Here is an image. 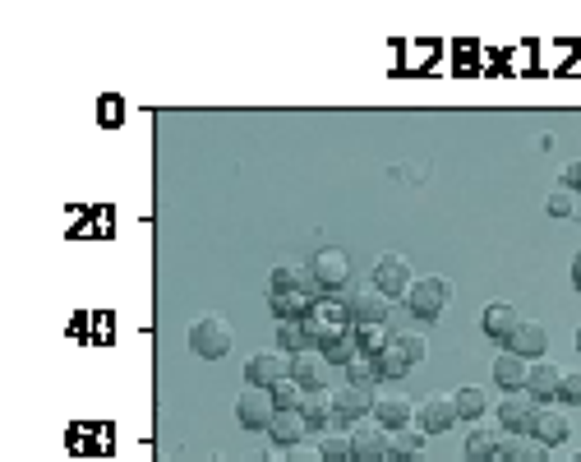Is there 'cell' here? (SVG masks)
I'll return each mask as SVG.
<instances>
[{"label": "cell", "mask_w": 581, "mask_h": 462, "mask_svg": "<svg viewBox=\"0 0 581 462\" xmlns=\"http://www.w3.org/2000/svg\"><path fill=\"white\" fill-rule=\"evenodd\" d=\"M190 352L203 361H222L231 352V324L222 315H199L190 324Z\"/></svg>", "instance_id": "3"}, {"label": "cell", "mask_w": 581, "mask_h": 462, "mask_svg": "<svg viewBox=\"0 0 581 462\" xmlns=\"http://www.w3.org/2000/svg\"><path fill=\"white\" fill-rule=\"evenodd\" d=\"M448 296H452V282L439 278V273H434V278H415L411 292H406V310H411L415 319H429V324H434V319L443 315Z\"/></svg>", "instance_id": "5"}, {"label": "cell", "mask_w": 581, "mask_h": 462, "mask_svg": "<svg viewBox=\"0 0 581 462\" xmlns=\"http://www.w3.org/2000/svg\"><path fill=\"white\" fill-rule=\"evenodd\" d=\"M549 218H577V190H568V185H554V190H549Z\"/></svg>", "instance_id": "31"}, {"label": "cell", "mask_w": 581, "mask_h": 462, "mask_svg": "<svg viewBox=\"0 0 581 462\" xmlns=\"http://www.w3.org/2000/svg\"><path fill=\"white\" fill-rule=\"evenodd\" d=\"M273 416H277V402L268 389H245L236 398V421L245 430H268L273 426Z\"/></svg>", "instance_id": "9"}, {"label": "cell", "mask_w": 581, "mask_h": 462, "mask_svg": "<svg viewBox=\"0 0 581 462\" xmlns=\"http://www.w3.org/2000/svg\"><path fill=\"white\" fill-rule=\"evenodd\" d=\"M563 185H568V190H577V195H581V158L563 167Z\"/></svg>", "instance_id": "38"}, {"label": "cell", "mask_w": 581, "mask_h": 462, "mask_svg": "<svg viewBox=\"0 0 581 462\" xmlns=\"http://www.w3.org/2000/svg\"><path fill=\"white\" fill-rule=\"evenodd\" d=\"M392 462H429V435L420 426L392 430Z\"/></svg>", "instance_id": "18"}, {"label": "cell", "mask_w": 581, "mask_h": 462, "mask_svg": "<svg viewBox=\"0 0 581 462\" xmlns=\"http://www.w3.org/2000/svg\"><path fill=\"white\" fill-rule=\"evenodd\" d=\"M374 398H379V393L369 389V384H346V389H332L337 426H360V416L374 412Z\"/></svg>", "instance_id": "7"}, {"label": "cell", "mask_w": 581, "mask_h": 462, "mask_svg": "<svg viewBox=\"0 0 581 462\" xmlns=\"http://www.w3.org/2000/svg\"><path fill=\"white\" fill-rule=\"evenodd\" d=\"M309 273H314L323 296H342L346 287H351V255L337 250V245H323L319 255L309 259Z\"/></svg>", "instance_id": "2"}, {"label": "cell", "mask_w": 581, "mask_h": 462, "mask_svg": "<svg viewBox=\"0 0 581 462\" xmlns=\"http://www.w3.org/2000/svg\"><path fill=\"white\" fill-rule=\"evenodd\" d=\"M356 342H360V356H379L392 347L388 338V324H356Z\"/></svg>", "instance_id": "28"}, {"label": "cell", "mask_w": 581, "mask_h": 462, "mask_svg": "<svg viewBox=\"0 0 581 462\" xmlns=\"http://www.w3.org/2000/svg\"><path fill=\"white\" fill-rule=\"evenodd\" d=\"M526 375H531V361H526V356H517V352L494 356V384H498L503 393L526 389Z\"/></svg>", "instance_id": "20"}, {"label": "cell", "mask_w": 581, "mask_h": 462, "mask_svg": "<svg viewBox=\"0 0 581 462\" xmlns=\"http://www.w3.org/2000/svg\"><path fill=\"white\" fill-rule=\"evenodd\" d=\"M388 458H392V435L379 421L351 430V462H388Z\"/></svg>", "instance_id": "11"}, {"label": "cell", "mask_w": 581, "mask_h": 462, "mask_svg": "<svg viewBox=\"0 0 581 462\" xmlns=\"http://www.w3.org/2000/svg\"><path fill=\"white\" fill-rule=\"evenodd\" d=\"M411 282H415V273H411V264H406L402 255H383L379 264H374V287H379L388 301H406Z\"/></svg>", "instance_id": "6"}, {"label": "cell", "mask_w": 581, "mask_h": 462, "mask_svg": "<svg viewBox=\"0 0 581 462\" xmlns=\"http://www.w3.org/2000/svg\"><path fill=\"white\" fill-rule=\"evenodd\" d=\"M457 421H462V412H457V402L443 398V393L415 402V426L425 430V435H443V430H452Z\"/></svg>", "instance_id": "8"}, {"label": "cell", "mask_w": 581, "mask_h": 462, "mask_svg": "<svg viewBox=\"0 0 581 462\" xmlns=\"http://www.w3.org/2000/svg\"><path fill=\"white\" fill-rule=\"evenodd\" d=\"M572 282H577V292H581V250L572 255Z\"/></svg>", "instance_id": "40"}, {"label": "cell", "mask_w": 581, "mask_h": 462, "mask_svg": "<svg viewBox=\"0 0 581 462\" xmlns=\"http://www.w3.org/2000/svg\"><path fill=\"white\" fill-rule=\"evenodd\" d=\"M374 370H379V379H392V384H397V379H402L406 370H411V365H406V356L397 352V342H392L388 352L374 356Z\"/></svg>", "instance_id": "30"}, {"label": "cell", "mask_w": 581, "mask_h": 462, "mask_svg": "<svg viewBox=\"0 0 581 462\" xmlns=\"http://www.w3.org/2000/svg\"><path fill=\"white\" fill-rule=\"evenodd\" d=\"M498 444H503V430H494V426H475L471 435H466L462 462H494V458H498Z\"/></svg>", "instance_id": "24"}, {"label": "cell", "mask_w": 581, "mask_h": 462, "mask_svg": "<svg viewBox=\"0 0 581 462\" xmlns=\"http://www.w3.org/2000/svg\"><path fill=\"white\" fill-rule=\"evenodd\" d=\"M300 324H305V338H309L314 352H328L332 342L346 338V333L356 329L351 315H346V301H337V296H323V301L314 305V315H305Z\"/></svg>", "instance_id": "1"}, {"label": "cell", "mask_w": 581, "mask_h": 462, "mask_svg": "<svg viewBox=\"0 0 581 462\" xmlns=\"http://www.w3.org/2000/svg\"><path fill=\"white\" fill-rule=\"evenodd\" d=\"M558 389H563V370H558L554 361H531V375H526V393H531L535 402H549L558 398Z\"/></svg>", "instance_id": "17"}, {"label": "cell", "mask_w": 581, "mask_h": 462, "mask_svg": "<svg viewBox=\"0 0 581 462\" xmlns=\"http://www.w3.org/2000/svg\"><path fill=\"white\" fill-rule=\"evenodd\" d=\"M277 347H282V352H291V356L309 352L305 324H300V319H282V324H277Z\"/></svg>", "instance_id": "29"}, {"label": "cell", "mask_w": 581, "mask_h": 462, "mask_svg": "<svg viewBox=\"0 0 581 462\" xmlns=\"http://www.w3.org/2000/svg\"><path fill=\"white\" fill-rule=\"evenodd\" d=\"M300 416H305L309 426H337V407H332V389H305V398H300L296 407Z\"/></svg>", "instance_id": "23"}, {"label": "cell", "mask_w": 581, "mask_h": 462, "mask_svg": "<svg viewBox=\"0 0 581 462\" xmlns=\"http://www.w3.org/2000/svg\"><path fill=\"white\" fill-rule=\"evenodd\" d=\"M498 453H503V462H549V444L535 435H503Z\"/></svg>", "instance_id": "21"}, {"label": "cell", "mask_w": 581, "mask_h": 462, "mask_svg": "<svg viewBox=\"0 0 581 462\" xmlns=\"http://www.w3.org/2000/svg\"><path fill=\"white\" fill-rule=\"evenodd\" d=\"M526 435L545 439L549 449H554V444H563V439L572 435V426H568V416H563V412H554V407H535V412H531V421H526Z\"/></svg>", "instance_id": "16"}, {"label": "cell", "mask_w": 581, "mask_h": 462, "mask_svg": "<svg viewBox=\"0 0 581 462\" xmlns=\"http://www.w3.org/2000/svg\"><path fill=\"white\" fill-rule=\"evenodd\" d=\"M558 402L581 407V370H563V389H558Z\"/></svg>", "instance_id": "36"}, {"label": "cell", "mask_w": 581, "mask_h": 462, "mask_svg": "<svg viewBox=\"0 0 581 462\" xmlns=\"http://www.w3.org/2000/svg\"><path fill=\"white\" fill-rule=\"evenodd\" d=\"M249 462H286V458H282V453H277V449H259V453H254V458H249Z\"/></svg>", "instance_id": "39"}, {"label": "cell", "mask_w": 581, "mask_h": 462, "mask_svg": "<svg viewBox=\"0 0 581 462\" xmlns=\"http://www.w3.org/2000/svg\"><path fill=\"white\" fill-rule=\"evenodd\" d=\"M572 462H581V453H577V458H572Z\"/></svg>", "instance_id": "42"}, {"label": "cell", "mask_w": 581, "mask_h": 462, "mask_svg": "<svg viewBox=\"0 0 581 462\" xmlns=\"http://www.w3.org/2000/svg\"><path fill=\"white\" fill-rule=\"evenodd\" d=\"M323 352H314V347H309V352H300V356H291V379H296L300 389H328V384H323Z\"/></svg>", "instance_id": "25"}, {"label": "cell", "mask_w": 581, "mask_h": 462, "mask_svg": "<svg viewBox=\"0 0 581 462\" xmlns=\"http://www.w3.org/2000/svg\"><path fill=\"white\" fill-rule=\"evenodd\" d=\"M531 412H535V398L526 389L503 393V398H498V407H494L503 435H526V421H531Z\"/></svg>", "instance_id": "12"}, {"label": "cell", "mask_w": 581, "mask_h": 462, "mask_svg": "<svg viewBox=\"0 0 581 462\" xmlns=\"http://www.w3.org/2000/svg\"><path fill=\"white\" fill-rule=\"evenodd\" d=\"M282 458L286 462H323V453H319V444H305V439H300V444H291Z\"/></svg>", "instance_id": "37"}, {"label": "cell", "mask_w": 581, "mask_h": 462, "mask_svg": "<svg viewBox=\"0 0 581 462\" xmlns=\"http://www.w3.org/2000/svg\"><path fill=\"white\" fill-rule=\"evenodd\" d=\"M374 421H379L383 430H402V426H415V402L406 398V393H397V389H388V393H379L374 398Z\"/></svg>", "instance_id": "13"}, {"label": "cell", "mask_w": 581, "mask_h": 462, "mask_svg": "<svg viewBox=\"0 0 581 462\" xmlns=\"http://www.w3.org/2000/svg\"><path fill=\"white\" fill-rule=\"evenodd\" d=\"M577 352H581V324H577Z\"/></svg>", "instance_id": "41"}, {"label": "cell", "mask_w": 581, "mask_h": 462, "mask_svg": "<svg viewBox=\"0 0 581 462\" xmlns=\"http://www.w3.org/2000/svg\"><path fill=\"white\" fill-rule=\"evenodd\" d=\"M268 393H273L277 412H296V407H300V398H305V389H300V384H296V379H291V375H286L282 384H273V389H268Z\"/></svg>", "instance_id": "33"}, {"label": "cell", "mask_w": 581, "mask_h": 462, "mask_svg": "<svg viewBox=\"0 0 581 462\" xmlns=\"http://www.w3.org/2000/svg\"><path fill=\"white\" fill-rule=\"evenodd\" d=\"M268 278H273V292H309V296H323L319 282H314V273H309V264H277Z\"/></svg>", "instance_id": "19"}, {"label": "cell", "mask_w": 581, "mask_h": 462, "mask_svg": "<svg viewBox=\"0 0 581 462\" xmlns=\"http://www.w3.org/2000/svg\"><path fill=\"white\" fill-rule=\"evenodd\" d=\"M392 342H397V352L406 356V365H420V361L429 356V342L420 338V333H397Z\"/></svg>", "instance_id": "34"}, {"label": "cell", "mask_w": 581, "mask_h": 462, "mask_svg": "<svg viewBox=\"0 0 581 462\" xmlns=\"http://www.w3.org/2000/svg\"><path fill=\"white\" fill-rule=\"evenodd\" d=\"M508 352L526 356V361H545V352H549L545 324H535V319H522V324H517V333L508 338Z\"/></svg>", "instance_id": "14"}, {"label": "cell", "mask_w": 581, "mask_h": 462, "mask_svg": "<svg viewBox=\"0 0 581 462\" xmlns=\"http://www.w3.org/2000/svg\"><path fill=\"white\" fill-rule=\"evenodd\" d=\"M286 375H291V361H286L282 352H254L245 361V384H249V389H273V384H282Z\"/></svg>", "instance_id": "10"}, {"label": "cell", "mask_w": 581, "mask_h": 462, "mask_svg": "<svg viewBox=\"0 0 581 462\" xmlns=\"http://www.w3.org/2000/svg\"><path fill=\"white\" fill-rule=\"evenodd\" d=\"M346 384H379V370H374V356H356V361L346 365Z\"/></svg>", "instance_id": "35"}, {"label": "cell", "mask_w": 581, "mask_h": 462, "mask_svg": "<svg viewBox=\"0 0 581 462\" xmlns=\"http://www.w3.org/2000/svg\"><path fill=\"white\" fill-rule=\"evenodd\" d=\"M452 402H457L462 421H480V416L489 412V393L480 389V384H466V389H457V393H452Z\"/></svg>", "instance_id": "27"}, {"label": "cell", "mask_w": 581, "mask_h": 462, "mask_svg": "<svg viewBox=\"0 0 581 462\" xmlns=\"http://www.w3.org/2000/svg\"><path fill=\"white\" fill-rule=\"evenodd\" d=\"M323 296H309V292H273L268 296V310L277 315V324L282 319H305V315H314V305H319Z\"/></svg>", "instance_id": "22"}, {"label": "cell", "mask_w": 581, "mask_h": 462, "mask_svg": "<svg viewBox=\"0 0 581 462\" xmlns=\"http://www.w3.org/2000/svg\"><path fill=\"white\" fill-rule=\"evenodd\" d=\"M319 453H323V462H351V435L328 430V435L319 439Z\"/></svg>", "instance_id": "32"}, {"label": "cell", "mask_w": 581, "mask_h": 462, "mask_svg": "<svg viewBox=\"0 0 581 462\" xmlns=\"http://www.w3.org/2000/svg\"><path fill=\"white\" fill-rule=\"evenodd\" d=\"M342 301H346L351 324H383V319H388V310H392V301L379 292V287H374V282H351V287L342 292Z\"/></svg>", "instance_id": "4"}, {"label": "cell", "mask_w": 581, "mask_h": 462, "mask_svg": "<svg viewBox=\"0 0 581 462\" xmlns=\"http://www.w3.org/2000/svg\"><path fill=\"white\" fill-rule=\"evenodd\" d=\"M305 430H309V421L300 412H277L273 426H268V435H273L277 449H291V444H300V439H305Z\"/></svg>", "instance_id": "26"}, {"label": "cell", "mask_w": 581, "mask_h": 462, "mask_svg": "<svg viewBox=\"0 0 581 462\" xmlns=\"http://www.w3.org/2000/svg\"><path fill=\"white\" fill-rule=\"evenodd\" d=\"M517 324H522V310L512 301H494V305H485V315H480V329L494 342H508L512 333H517Z\"/></svg>", "instance_id": "15"}]
</instances>
